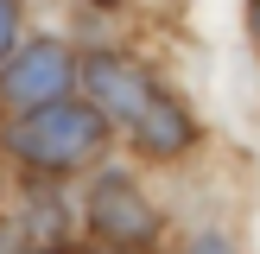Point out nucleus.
Listing matches in <instances>:
<instances>
[{"mask_svg": "<svg viewBox=\"0 0 260 254\" xmlns=\"http://www.w3.org/2000/svg\"><path fill=\"white\" fill-rule=\"evenodd\" d=\"M19 51V0H0V64Z\"/></svg>", "mask_w": 260, "mask_h": 254, "instance_id": "6", "label": "nucleus"}, {"mask_svg": "<svg viewBox=\"0 0 260 254\" xmlns=\"http://www.w3.org/2000/svg\"><path fill=\"white\" fill-rule=\"evenodd\" d=\"M76 76H83V64H76L57 38H32V45H19L7 64H0V102L19 108V114L25 108H45V102L70 96Z\"/></svg>", "mask_w": 260, "mask_h": 254, "instance_id": "2", "label": "nucleus"}, {"mask_svg": "<svg viewBox=\"0 0 260 254\" xmlns=\"http://www.w3.org/2000/svg\"><path fill=\"white\" fill-rule=\"evenodd\" d=\"M7 146L19 152L32 172H83L89 159H102L108 146V114L95 102H45V108H25L7 127Z\"/></svg>", "mask_w": 260, "mask_h": 254, "instance_id": "1", "label": "nucleus"}, {"mask_svg": "<svg viewBox=\"0 0 260 254\" xmlns=\"http://www.w3.org/2000/svg\"><path fill=\"white\" fill-rule=\"evenodd\" d=\"M197 254H235V248H229V241H216V235H210V241H197Z\"/></svg>", "mask_w": 260, "mask_h": 254, "instance_id": "7", "label": "nucleus"}, {"mask_svg": "<svg viewBox=\"0 0 260 254\" xmlns=\"http://www.w3.org/2000/svg\"><path fill=\"white\" fill-rule=\"evenodd\" d=\"M25 254H57V248H25Z\"/></svg>", "mask_w": 260, "mask_h": 254, "instance_id": "10", "label": "nucleus"}, {"mask_svg": "<svg viewBox=\"0 0 260 254\" xmlns=\"http://www.w3.org/2000/svg\"><path fill=\"white\" fill-rule=\"evenodd\" d=\"M83 96L95 102L108 121L134 127L140 114L152 108L159 83L146 76V64H134V51H89V57H83Z\"/></svg>", "mask_w": 260, "mask_h": 254, "instance_id": "3", "label": "nucleus"}, {"mask_svg": "<svg viewBox=\"0 0 260 254\" xmlns=\"http://www.w3.org/2000/svg\"><path fill=\"white\" fill-rule=\"evenodd\" d=\"M248 32H254V45H260V0H248Z\"/></svg>", "mask_w": 260, "mask_h": 254, "instance_id": "8", "label": "nucleus"}, {"mask_svg": "<svg viewBox=\"0 0 260 254\" xmlns=\"http://www.w3.org/2000/svg\"><path fill=\"white\" fill-rule=\"evenodd\" d=\"M190 134H197V127H190V108H184L178 96H165V89L152 96V108L134 121V140L152 152V159H172V152H184V146H190Z\"/></svg>", "mask_w": 260, "mask_h": 254, "instance_id": "5", "label": "nucleus"}, {"mask_svg": "<svg viewBox=\"0 0 260 254\" xmlns=\"http://www.w3.org/2000/svg\"><path fill=\"white\" fill-rule=\"evenodd\" d=\"M89 229H95L102 241H121V248H146L152 229H159V216H152L146 190L127 172H102L95 190H89Z\"/></svg>", "mask_w": 260, "mask_h": 254, "instance_id": "4", "label": "nucleus"}, {"mask_svg": "<svg viewBox=\"0 0 260 254\" xmlns=\"http://www.w3.org/2000/svg\"><path fill=\"white\" fill-rule=\"evenodd\" d=\"M102 254H146V248H121V241H108V248H102Z\"/></svg>", "mask_w": 260, "mask_h": 254, "instance_id": "9", "label": "nucleus"}]
</instances>
